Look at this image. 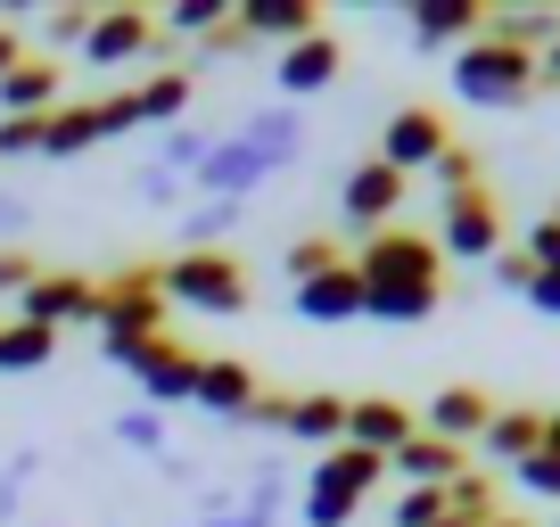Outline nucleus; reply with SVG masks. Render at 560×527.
<instances>
[{"label":"nucleus","instance_id":"obj_16","mask_svg":"<svg viewBox=\"0 0 560 527\" xmlns=\"http://www.w3.org/2000/svg\"><path fill=\"white\" fill-rule=\"evenodd\" d=\"M487 421H494V396H487V387H438V396L420 405V429H429V437H445V445L487 437Z\"/></svg>","mask_w":560,"mask_h":527},{"label":"nucleus","instance_id":"obj_34","mask_svg":"<svg viewBox=\"0 0 560 527\" xmlns=\"http://www.w3.org/2000/svg\"><path fill=\"white\" fill-rule=\"evenodd\" d=\"M438 519H445V487H404L387 511V527H438Z\"/></svg>","mask_w":560,"mask_h":527},{"label":"nucleus","instance_id":"obj_13","mask_svg":"<svg viewBox=\"0 0 560 527\" xmlns=\"http://www.w3.org/2000/svg\"><path fill=\"white\" fill-rule=\"evenodd\" d=\"M420 437V412L396 405V396H347V445H363V454H396V445Z\"/></svg>","mask_w":560,"mask_h":527},{"label":"nucleus","instance_id":"obj_45","mask_svg":"<svg viewBox=\"0 0 560 527\" xmlns=\"http://www.w3.org/2000/svg\"><path fill=\"white\" fill-rule=\"evenodd\" d=\"M527 305H536V314H552V321H560V272H536V289H527Z\"/></svg>","mask_w":560,"mask_h":527},{"label":"nucleus","instance_id":"obj_9","mask_svg":"<svg viewBox=\"0 0 560 527\" xmlns=\"http://www.w3.org/2000/svg\"><path fill=\"white\" fill-rule=\"evenodd\" d=\"M272 174H280V157H264L256 141H240V132H231V141H214V157L190 174V190H207V198H231V207H247V190H264Z\"/></svg>","mask_w":560,"mask_h":527},{"label":"nucleus","instance_id":"obj_24","mask_svg":"<svg viewBox=\"0 0 560 527\" xmlns=\"http://www.w3.org/2000/svg\"><path fill=\"white\" fill-rule=\"evenodd\" d=\"M280 437L298 445H347V396H289V412H280Z\"/></svg>","mask_w":560,"mask_h":527},{"label":"nucleus","instance_id":"obj_35","mask_svg":"<svg viewBox=\"0 0 560 527\" xmlns=\"http://www.w3.org/2000/svg\"><path fill=\"white\" fill-rule=\"evenodd\" d=\"M116 445H132V454H165V412H116Z\"/></svg>","mask_w":560,"mask_h":527},{"label":"nucleus","instance_id":"obj_3","mask_svg":"<svg viewBox=\"0 0 560 527\" xmlns=\"http://www.w3.org/2000/svg\"><path fill=\"white\" fill-rule=\"evenodd\" d=\"M544 91V58H527V50H511V42H462L454 50V99H470V107H527Z\"/></svg>","mask_w":560,"mask_h":527},{"label":"nucleus","instance_id":"obj_30","mask_svg":"<svg viewBox=\"0 0 560 527\" xmlns=\"http://www.w3.org/2000/svg\"><path fill=\"white\" fill-rule=\"evenodd\" d=\"M223 17H231V0H165L158 25H165V42H207Z\"/></svg>","mask_w":560,"mask_h":527},{"label":"nucleus","instance_id":"obj_2","mask_svg":"<svg viewBox=\"0 0 560 527\" xmlns=\"http://www.w3.org/2000/svg\"><path fill=\"white\" fill-rule=\"evenodd\" d=\"M158 297L182 305V314H247L256 305V281H247V264L231 256V247H182L174 264H158Z\"/></svg>","mask_w":560,"mask_h":527},{"label":"nucleus","instance_id":"obj_20","mask_svg":"<svg viewBox=\"0 0 560 527\" xmlns=\"http://www.w3.org/2000/svg\"><path fill=\"white\" fill-rule=\"evenodd\" d=\"M404 17H412V42H429V50L454 42V50H462V42L487 34V0H412Z\"/></svg>","mask_w":560,"mask_h":527},{"label":"nucleus","instance_id":"obj_26","mask_svg":"<svg viewBox=\"0 0 560 527\" xmlns=\"http://www.w3.org/2000/svg\"><path fill=\"white\" fill-rule=\"evenodd\" d=\"M198 99V74H149V83H132V107H140V124H182V107Z\"/></svg>","mask_w":560,"mask_h":527},{"label":"nucleus","instance_id":"obj_4","mask_svg":"<svg viewBox=\"0 0 560 527\" xmlns=\"http://www.w3.org/2000/svg\"><path fill=\"white\" fill-rule=\"evenodd\" d=\"M165 321H174V305L158 297V264H124V272H107L100 281V347H149V338H165Z\"/></svg>","mask_w":560,"mask_h":527},{"label":"nucleus","instance_id":"obj_28","mask_svg":"<svg viewBox=\"0 0 560 527\" xmlns=\"http://www.w3.org/2000/svg\"><path fill=\"white\" fill-rule=\"evenodd\" d=\"M58 354V330L42 321H0V371H42Z\"/></svg>","mask_w":560,"mask_h":527},{"label":"nucleus","instance_id":"obj_7","mask_svg":"<svg viewBox=\"0 0 560 527\" xmlns=\"http://www.w3.org/2000/svg\"><path fill=\"white\" fill-rule=\"evenodd\" d=\"M445 149H454V132H445V107H429V99H404L396 116L380 124V165H396L404 181H412L420 165H438Z\"/></svg>","mask_w":560,"mask_h":527},{"label":"nucleus","instance_id":"obj_49","mask_svg":"<svg viewBox=\"0 0 560 527\" xmlns=\"http://www.w3.org/2000/svg\"><path fill=\"white\" fill-rule=\"evenodd\" d=\"M544 83H560V42H552V50H544Z\"/></svg>","mask_w":560,"mask_h":527},{"label":"nucleus","instance_id":"obj_21","mask_svg":"<svg viewBox=\"0 0 560 527\" xmlns=\"http://www.w3.org/2000/svg\"><path fill=\"white\" fill-rule=\"evenodd\" d=\"M91 141H116L100 99H67V107H50V116H42V157H83Z\"/></svg>","mask_w":560,"mask_h":527},{"label":"nucleus","instance_id":"obj_17","mask_svg":"<svg viewBox=\"0 0 560 527\" xmlns=\"http://www.w3.org/2000/svg\"><path fill=\"white\" fill-rule=\"evenodd\" d=\"M240 25H247V42H314V34H330L322 25V0H240Z\"/></svg>","mask_w":560,"mask_h":527},{"label":"nucleus","instance_id":"obj_8","mask_svg":"<svg viewBox=\"0 0 560 527\" xmlns=\"http://www.w3.org/2000/svg\"><path fill=\"white\" fill-rule=\"evenodd\" d=\"M18 321H42V330H83V321H100V281H91V272H50V264H42V281L18 297Z\"/></svg>","mask_w":560,"mask_h":527},{"label":"nucleus","instance_id":"obj_48","mask_svg":"<svg viewBox=\"0 0 560 527\" xmlns=\"http://www.w3.org/2000/svg\"><path fill=\"white\" fill-rule=\"evenodd\" d=\"M25 223V198H0V231H18Z\"/></svg>","mask_w":560,"mask_h":527},{"label":"nucleus","instance_id":"obj_39","mask_svg":"<svg viewBox=\"0 0 560 527\" xmlns=\"http://www.w3.org/2000/svg\"><path fill=\"white\" fill-rule=\"evenodd\" d=\"M34 281H42V264L25 256V247H0V297H25Z\"/></svg>","mask_w":560,"mask_h":527},{"label":"nucleus","instance_id":"obj_50","mask_svg":"<svg viewBox=\"0 0 560 527\" xmlns=\"http://www.w3.org/2000/svg\"><path fill=\"white\" fill-rule=\"evenodd\" d=\"M487 527H527V519H511V511H494V519H487Z\"/></svg>","mask_w":560,"mask_h":527},{"label":"nucleus","instance_id":"obj_27","mask_svg":"<svg viewBox=\"0 0 560 527\" xmlns=\"http://www.w3.org/2000/svg\"><path fill=\"white\" fill-rule=\"evenodd\" d=\"M240 141H256L264 157H280V165H298V141H305V132H298V107H256V116L240 124Z\"/></svg>","mask_w":560,"mask_h":527},{"label":"nucleus","instance_id":"obj_25","mask_svg":"<svg viewBox=\"0 0 560 527\" xmlns=\"http://www.w3.org/2000/svg\"><path fill=\"white\" fill-rule=\"evenodd\" d=\"M487 42H511V50L544 58L560 42V9H487Z\"/></svg>","mask_w":560,"mask_h":527},{"label":"nucleus","instance_id":"obj_42","mask_svg":"<svg viewBox=\"0 0 560 527\" xmlns=\"http://www.w3.org/2000/svg\"><path fill=\"white\" fill-rule=\"evenodd\" d=\"M527 264H536V272H560V223H552V214L527 231Z\"/></svg>","mask_w":560,"mask_h":527},{"label":"nucleus","instance_id":"obj_51","mask_svg":"<svg viewBox=\"0 0 560 527\" xmlns=\"http://www.w3.org/2000/svg\"><path fill=\"white\" fill-rule=\"evenodd\" d=\"M438 527H454V519H438Z\"/></svg>","mask_w":560,"mask_h":527},{"label":"nucleus","instance_id":"obj_40","mask_svg":"<svg viewBox=\"0 0 560 527\" xmlns=\"http://www.w3.org/2000/svg\"><path fill=\"white\" fill-rule=\"evenodd\" d=\"M511 478H520L527 494H544V503H560V461H552V454H527Z\"/></svg>","mask_w":560,"mask_h":527},{"label":"nucleus","instance_id":"obj_5","mask_svg":"<svg viewBox=\"0 0 560 527\" xmlns=\"http://www.w3.org/2000/svg\"><path fill=\"white\" fill-rule=\"evenodd\" d=\"M100 363L107 371H132L140 379V396H149V412H165V405H190V387H198V347L190 338H149V347H100Z\"/></svg>","mask_w":560,"mask_h":527},{"label":"nucleus","instance_id":"obj_31","mask_svg":"<svg viewBox=\"0 0 560 527\" xmlns=\"http://www.w3.org/2000/svg\"><path fill=\"white\" fill-rule=\"evenodd\" d=\"M330 264H347V247H338L330 231H305V239H289V289L314 281V272H330Z\"/></svg>","mask_w":560,"mask_h":527},{"label":"nucleus","instance_id":"obj_1","mask_svg":"<svg viewBox=\"0 0 560 527\" xmlns=\"http://www.w3.org/2000/svg\"><path fill=\"white\" fill-rule=\"evenodd\" d=\"M354 272H363V314L371 321H396V330H412V321H429L445 305V256L429 231H371L363 247H354Z\"/></svg>","mask_w":560,"mask_h":527},{"label":"nucleus","instance_id":"obj_46","mask_svg":"<svg viewBox=\"0 0 560 527\" xmlns=\"http://www.w3.org/2000/svg\"><path fill=\"white\" fill-rule=\"evenodd\" d=\"M25 58H34V50H25V34H18V25H0V74H18Z\"/></svg>","mask_w":560,"mask_h":527},{"label":"nucleus","instance_id":"obj_36","mask_svg":"<svg viewBox=\"0 0 560 527\" xmlns=\"http://www.w3.org/2000/svg\"><path fill=\"white\" fill-rule=\"evenodd\" d=\"M207 157H214V132H182V124H174V141H165V174H174V181H190Z\"/></svg>","mask_w":560,"mask_h":527},{"label":"nucleus","instance_id":"obj_22","mask_svg":"<svg viewBox=\"0 0 560 527\" xmlns=\"http://www.w3.org/2000/svg\"><path fill=\"white\" fill-rule=\"evenodd\" d=\"M387 470H396L404 487H454L470 461H462V445H445V437H429V429H420L412 445H396V454H387Z\"/></svg>","mask_w":560,"mask_h":527},{"label":"nucleus","instance_id":"obj_37","mask_svg":"<svg viewBox=\"0 0 560 527\" xmlns=\"http://www.w3.org/2000/svg\"><path fill=\"white\" fill-rule=\"evenodd\" d=\"M429 174H438V190H445V198L478 190V149H462V141H454V149H445L438 165H429Z\"/></svg>","mask_w":560,"mask_h":527},{"label":"nucleus","instance_id":"obj_12","mask_svg":"<svg viewBox=\"0 0 560 527\" xmlns=\"http://www.w3.org/2000/svg\"><path fill=\"white\" fill-rule=\"evenodd\" d=\"M256 396H264V379L240 363V354H198V387H190L198 412H214V421H247Z\"/></svg>","mask_w":560,"mask_h":527},{"label":"nucleus","instance_id":"obj_44","mask_svg":"<svg viewBox=\"0 0 560 527\" xmlns=\"http://www.w3.org/2000/svg\"><path fill=\"white\" fill-rule=\"evenodd\" d=\"M198 527H272L264 511H247V503H207V519Z\"/></svg>","mask_w":560,"mask_h":527},{"label":"nucleus","instance_id":"obj_14","mask_svg":"<svg viewBox=\"0 0 560 527\" xmlns=\"http://www.w3.org/2000/svg\"><path fill=\"white\" fill-rule=\"evenodd\" d=\"M338 67H347V50H338V34H314V42H289L280 50V107H298V99H314V91H330L338 83Z\"/></svg>","mask_w":560,"mask_h":527},{"label":"nucleus","instance_id":"obj_29","mask_svg":"<svg viewBox=\"0 0 560 527\" xmlns=\"http://www.w3.org/2000/svg\"><path fill=\"white\" fill-rule=\"evenodd\" d=\"M494 511H503V503H494V478L487 470H462L454 487H445V519H454V527H487Z\"/></svg>","mask_w":560,"mask_h":527},{"label":"nucleus","instance_id":"obj_6","mask_svg":"<svg viewBox=\"0 0 560 527\" xmlns=\"http://www.w3.org/2000/svg\"><path fill=\"white\" fill-rule=\"evenodd\" d=\"M438 256H462V264H494L503 256V207H494V190L478 181V190H462V198H438Z\"/></svg>","mask_w":560,"mask_h":527},{"label":"nucleus","instance_id":"obj_47","mask_svg":"<svg viewBox=\"0 0 560 527\" xmlns=\"http://www.w3.org/2000/svg\"><path fill=\"white\" fill-rule=\"evenodd\" d=\"M544 454H552V461H560V405H552V412H544Z\"/></svg>","mask_w":560,"mask_h":527},{"label":"nucleus","instance_id":"obj_33","mask_svg":"<svg viewBox=\"0 0 560 527\" xmlns=\"http://www.w3.org/2000/svg\"><path fill=\"white\" fill-rule=\"evenodd\" d=\"M240 214H247V207H231V198H207L198 214H182V247H214L231 223H240Z\"/></svg>","mask_w":560,"mask_h":527},{"label":"nucleus","instance_id":"obj_18","mask_svg":"<svg viewBox=\"0 0 560 527\" xmlns=\"http://www.w3.org/2000/svg\"><path fill=\"white\" fill-rule=\"evenodd\" d=\"M289 305H298L305 321H354V314H363V272H354V256L330 264V272H314V281H298Z\"/></svg>","mask_w":560,"mask_h":527},{"label":"nucleus","instance_id":"obj_11","mask_svg":"<svg viewBox=\"0 0 560 527\" xmlns=\"http://www.w3.org/2000/svg\"><path fill=\"white\" fill-rule=\"evenodd\" d=\"M158 50H165V25L149 17V9H100V17H91V42H83L91 67H124V58H158Z\"/></svg>","mask_w":560,"mask_h":527},{"label":"nucleus","instance_id":"obj_43","mask_svg":"<svg viewBox=\"0 0 560 527\" xmlns=\"http://www.w3.org/2000/svg\"><path fill=\"white\" fill-rule=\"evenodd\" d=\"M198 50H207V58H223V50H247V25H240V0H231V17H223V25H214V34H207V42H198Z\"/></svg>","mask_w":560,"mask_h":527},{"label":"nucleus","instance_id":"obj_23","mask_svg":"<svg viewBox=\"0 0 560 527\" xmlns=\"http://www.w3.org/2000/svg\"><path fill=\"white\" fill-rule=\"evenodd\" d=\"M487 445L503 470H520L527 454H544V405H494V421H487Z\"/></svg>","mask_w":560,"mask_h":527},{"label":"nucleus","instance_id":"obj_19","mask_svg":"<svg viewBox=\"0 0 560 527\" xmlns=\"http://www.w3.org/2000/svg\"><path fill=\"white\" fill-rule=\"evenodd\" d=\"M50 107H67V74L50 50H34L18 74H0V116H50Z\"/></svg>","mask_w":560,"mask_h":527},{"label":"nucleus","instance_id":"obj_52","mask_svg":"<svg viewBox=\"0 0 560 527\" xmlns=\"http://www.w3.org/2000/svg\"><path fill=\"white\" fill-rule=\"evenodd\" d=\"M552 223H560V207H552Z\"/></svg>","mask_w":560,"mask_h":527},{"label":"nucleus","instance_id":"obj_41","mask_svg":"<svg viewBox=\"0 0 560 527\" xmlns=\"http://www.w3.org/2000/svg\"><path fill=\"white\" fill-rule=\"evenodd\" d=\"M494 289H511V297H527V289H536V264H527V247H503V256H494Z\"/></svg>","mask_w":560,"mask_h":527},{"label":"nucleus","instance_id":"obj_32","mask_svg":"<svg viewBox=\"0 0 560 527\" xmlns=\"http://www.w3.org/2000/svg\"><path fill=\"white\" fill-rule=\"evenodd\" d=\"M91 17H100L91 0H74V9H50V17H42V42H50V58H58V50H83V42H91Z\"/></svg>","mask_w":560,"mask_h":527},{"label":"nucleus","instance_id":"obj_15","mask_svg":"<svg viewBox=\"0 0 560 527\" xmlns=\"http://www.w3.org/2000/svg\"><path fill=\"white\" fill-rule=\"evenodd\" d=\"M387 478L380 454H363V445H330V454H314V478H305V494H330V503H354L363 511V494Z\"/></svg>","mask_w":560,"mask_h":527},{"label":"nucleus","instance_id":"obj_53","mask_svg":"<svg viewBox=\"0 0 560 527\" xmlns=\"http://www.w3.org/2000/svg\"><path fill=\"white\" fill-rule=\"evenodd\" d=\"M552 527H560V519H552Z\"/></svg>","mask_w":560,"mask_h":527},{"label":"nucleus","instance_id":"obj_10","mask_svg":"<svg viewBox=\"0 0 560 527\" xmlns=\"http://www.w3.org/2000/svg\"><path fill=\"white\" fill-rule=\"evenodd\" d=\"M338 207H347V223L371 239V231L396 223V207H404V174H396V165H380V157L347 165V181H338Z\"/></svg>","mask_w":560,"mask_h":527},{"label":"nucleus","instance_id":"obj_38","mask_svg":"<svg viewBox=\"0 0 560 527\" xmlns=\"http://www.w3.org/2000/svg\"><path fill=\"white\" fill-rule=\"evenodd\" d=\"M0 157H42V116H0Z\"/></svg>","mask_w":560,"mask_h":527}]
</instances>
